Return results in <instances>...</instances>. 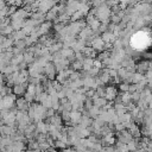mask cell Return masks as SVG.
<instances>
[{
  "instance_id": "7a4b0ae2",
  "label": "cell",
  "mask_w": 152,
  "mask_h": 152,
  "mask_svg": "<svg viewBox=\"0 0 152 152\" xmlns=\"http://www.w3.org/2000/svg\"><path fill=\"white\" fill-rule=\"evenodd\" d=\"M145 24H146V20H145L144 17L138 18V20H137V26H138V28H141V26H144Z\"/></svg>"
},
{
  "instance_id": "5b68a950",
  "label": "cell",
  "mask_w": 152,
  "mask_h": 152,
  "mask_svg": "<svg viewBox=\"0 0 152 152\" xmlns=\"http://www.w3.org/2000/svg\"><path fill=\"white\" fill-rule=\"evenodd\" d=\"M132 98H133L134 100H140V93H134V94L132 95Z\"/></svg>"
},
{
  "instance_id": "6da1fadb",
  "label": "cell",
  "mask_w": 152,
  "mask_h": 152,
  "mask_svg": "<svg viewBox=\"0 0 152 152\" xmlns=\"http://www.w3.org/2000/svg\"><path fill=\"white\" fill-rule=\"evenodd\" d=\"M144 79V76L141 75V74H139V72H137V74H134L133 75V77H132V81L134 82V83H139L141 80Z\"/></svg>"
},
{
  "instance_id": "8992f818",
  "label": "cell",
  "mask_w": 152,
  "mask_h": 152,
  "mask_svg": "<svg viewBox=\"0 0 152 152\" xmlns=\"http://www.w3.org/2000/svg\"><path fill=\"white\" fill-rule=\"evenodd\" d=\"M128 88H130V87H128L127 85H122V86H121V89H122V90H128Z\"/></svg>"
},
{
  "instance_id": "277c9868",
  "label": "cell",
  "mask_w": 152,
  "mask_h": 152,
  "mask_svg": "<svg viewBox=\"0 0 152 152\" xmlns=\"http://www.w3.org/2000/svg\"><path fill=\"white\" fill-rule=\"evenodd\" d=\"M128 147H130V150H135L137 148V144L135 143H130V145H128Z\"/></svg>"
},
{
  "instance_id": "52a82bcc",
  "label": "cell",
  "mask_w": 152,
  "mask_h": 152,
  "mask_svg": "<svg viewBox=\"0 0 152 152\" xmlns=\"http://www.w3.org/2000/svg\"><path fill=\"white\" fill-rule=\"evenodd\" d=\"M147 86H148V89L152 92V82H148V83H147Z\"/></svg>"
},
{
  "instance_id": "ba28073f",
  "label": "cell",
  "mask_w": 152,
  "mask_h": 152,
  "mask_svg": "<svg viewBox=\"0 0 152 152\" xmlns=\"http://www.w3.org/2000/svg\"><path fill=\"white\" fill-rule=\"evenodd\" d=\"M148 108H150V109H152V101L148 104Z\"/></svg>"
},
{
  "instance_id": "3957f363",
  "label": "cell",
  "mask_w": 152,
  "mask_h": 152,
  "mask_svg": "<svg viewBox=\"0 0 152 152\" xmlns=\"http://www.w3.org/2000/svg\"><path fill=\"white\" fill-rule=\"evenodd\" d=\"M145 79L147 80V83H148V82H152V70L146 71V77H145Z\"/></svg>"
}]
</instances>
